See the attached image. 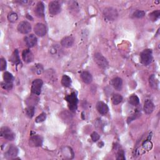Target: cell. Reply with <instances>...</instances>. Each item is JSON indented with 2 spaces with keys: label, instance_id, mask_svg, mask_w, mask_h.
Returning a JSON list of instances; mask_svg holds the SVG:
<instances>
[{
  "label": "cell",
  "instance_id": "22",
  "mask_svg": "<svg viewBox=\"0 0 160 160\" xmlns=\"http://www.w3.org/2000/svg\"><path fill=\"white\" fill-rule=\"evenodd\" d=\"M61 84L65 87H69L71 84V79L67 75H63L61 79Z\"/></svg>",
  "mask_w": 160,
  "mask_h": 160
},
{
  "label": "cell",
  "instance_id": "8",
  "mask_svg": "<svg viewBox=\"0 0 160 160\" xmlns=\"http://www.w3.org/2000/svg\"><path fill=\"white\" fill-rule=\"evenodd\" d=\"M49 13L51 15H56L61 11V5L57 1H53L49 3Z\"/></svg>",
  "mask_w": 160,
  "mask_h": 160
},
{
  "label": "cell",
  "instance_id": "6",
  "mask_svg": "<svg viewBox=\"0 0 160 160\" xmlns=\"http://www.w3.org/2000/svg\"><path fill=\"white\" fill-rule=\"evenodd\" d=\"M43 145V138L38 135H31L29 140V145L31 147H39Z\"/></svg>",
  "mask_w": 160,
  "mask_h": 160
},
{
  "label": "cell",
  "instance_id": "33",
  "mask_svg": "<svg viewBox=\"0 0 160 160\" xmlns=\"http://www.w3.org/2000/svg\"><path fill=\"white\" fill-rule=\"evenodd\" d=\"M46 113H42L41 114H40V115H38V116L36 117V120H35V121H36V123H40L43 122V121L46 120Z\"/></svg>",
  "mask_w": 160,
  "mask_h": 160
},
{
  "label": "cell",
  "instance_id": "13",
  "mask_svg": "<svg viewBox=\"0 0 160 160\" xmlns=\"http://www.w3.org/2000/svg\"><path fill=\"white\" fill-rule=\"evenodd\" d=\"M22 58H23V59L24 60V61L26 63H31L34 60L33 54L32 53V52L28 49L23 50V51L22 53Z\"/></svg>",
  "mask_w": 160,
  "mask_h": 160
},
{
  "label": "cell",
  "instance_id": "27",
  "mask_svg": "<svg viewBox=\"0 0 160 160\" xmlns=\"http://www.w3.org/2000/svg\"><path fill=\"white\" fill-rule=\"evenodd\" d=\"M160 17V11L156 10L149 14V17L153 21H156Z\"/></svg>",
  "mask_w": 160,
  "mask_h": 160
},
{
  "label": "cell",
  "instance_id": "11",
  "mask_svg": "<svg viewBox=\"0 0 160 160\" xmlns=\"http://www.w3.org/2000/svg\"><path fill=\"white\" fill-rule=\"evenodd\" d=\"M25 42L28 47L32 48L36 44L37 38L34 35L31 34L25 38Z\"/></svg>",
  "mask_w": 160,
  "mask_h": 160
},
{
  "label": "cell",
  "instance_id": "2",
  "mask_svg": "<svg viewBox=\"0 0 160 160\" xmlns=\"http://www.w3.org/2000/svg\"><path fill=\"white\" fill-rule=\"evenodd\" d=\"M153 53L152 50L150 49L145 50L141 52L140 55L141 63L143 65L148 66L151 63L153 60Z\"/></svg>",
  "mask_w": 160,
  "mask_h": 160
},
{
  "label": "cell",
  "instance_id": "18",
  "mask_svg": "<svg viewBox=\"0 0 160 160\" xmlns=\"http://www.w3.org/2000/svg\"><path fill=\"white\" fill-rule=\"evenodd\" d=\"M18 149L13 145H11L9 147L8 151H6L5 155L7 158H13L17 156L18 155Z\"/></svg>",
  "mask_w": 160,
  "mask_h": 160
},
{
  "label": "cell",
  "instance_id": "24",
  "mask_svg": "<svg viewBox=\"0 0 160 160\" xmlns=\"http://www.w3.org/2000/svg\"><path fill=\"white\" fill-rule=\"evenodd\" d=\"M25 112L26 116L29 118H32L35 115V106H29L28 108L25 109Z\"/></svg>",
  "mask_w": 160,
  "mask_h": 160
},
{
  "label": "cell",
  "instance_id": "1",
  "mask_svg": "<svg viewBox=\"0 0 160 160\" xmlns=\"http://www.w3.org/2000/svg\"><path fill=\"white\" fill-rule=\"evenodd\" d=\"M65 100L68 103L70 110L73 113H75L78 108V100L76 93L74 92L71 93L70 94L67 96L65 97Z\"/></svg>",
  "mask_w": 160,
  "mask_h": 160
},
{
  "label": "cell",
  "instance_id": "5",
  "mask_svg": "<svg viewBox=\"0 0 160 160\" xmlns=\"http://www.w3.org/2000/svg\"><path fill=\"white\" fill-rule=\"evenodd\" d=\"M43 82L41 79H36L32 83L31 93L35 95H40L41 92V88Z\"/></svg>",
  "mask_w": 160,
  "mask_h": 160
},
{
  "label": "cell",
  "instance_id": "9",
  "mask_svg": "<svg viewBox=\"0 0 160 160\" xmlns=\"http://www.w3.org/2000/svg\"><path fill=\"white\" fill-rule=\"evenodd\" d=\"M18 30L22 34H28L31 30V26L27 21H21L18 25Z\"/></svg>",
  "mask_w": 160,
  "mask_h": 160
},
{
  "label": "cell",
  "instance_id": "12",
  "mask_svg": "<svg viewBox=\"0 0 160 160\" xmlns=\"http://www.w3.org/2000/svg\"><path fill=\"white\" fill-rule=\"evenodd\" d=\"M154 104L150 100H147L145 103H144V107H143V110L145 111V113L147 115H150L153 113V111L154 110Z\"/></svg>",
  "mask_w": 160,
  "mask_h": 160
},
{
  "label": "cell",
  "instance_id": "26",
  "mask_svg": "<svg viewBox=\"0 0 160 160\" xmlns=\"http://www.w3.org/2000/svg\"><path fill=\"white\" fill-rule=\"evenodd\" d=\"M3 79L5 82L9 83H13V76L11 73L10 72L6 71L3 74Z\"/></svg>",
  "mask_w": 160,
  "mask_h": 160
},
{
  "label": "cell",
  "instance_id": "23",
  "mask_svg": "<svg viewBox=\"0 0 160 160\" xmlns=\"http://www.w3.org/2000/svg\"><path fill=\"white\" fill-rule=\"evenodd\" d=\"M111 100H112V103H113V105H117L120 104V103H121V101L123 100V97L121 95H120L119 94H115L113 96V97H112Z\"/></svg>",
  "mask_w": 160,
  "mask_h": 160
},
{
  "label": "cell",
  "instance_id": "28",
  "mask_svg": "<svg viewBox=\"0 0 160 160\" xmlns=\"http://www.w3.org/2000/svg\"><path fill=\"white\" fill-rule=\"evenodd\" d=\"M18 18V14L14 12L10 13L8 16V20L11 23H14L15 21H17Z\"/></svg>",
  "mask_w": 160,
  "mask_h": 160
},
{
  "label": "cell",
  "instance_id": "21",
  "mask_svg": "<svg viewBox=\"0 0 160 160\" xmlns=\"http://www.w3.org/2000/svg\"><path fill=\"white\" fill-rule=\"evenodd\" d=\"M31 71L35 74H41L43 73L44 69H43V67L41 65V64H36V65H35V66L32 67Z\"/></svg>",
  "mask_w": 160,
  "mask_h": 160
},
{
  "label": "cell",
  "instance_id": "36",
  "mask_svg": "<svg viewBox=\"0 0 160 160\" xmlns=\"http://www.w3.org/2000/svg\"><path fill=\"white\" fill-rule=\"evenodd\" d=\"M2 87L6 90H10L13 88V83H9L6 82L2 83Z\"/></svg>",
  "mask_w": 160,
  "mask_h": 160
},
{
  "label": "cell",
  "instance_id": "32",
  "mask_svg": "<svg viewBox=\"0 0 160 160\" xmlns=\"http://www.w3.org/2000/svg\"><path fill=\"white\" fill-rule=\"evenodd\" d=\"M140 115H141L140 112L138 111H136L133 115H132L131 116H130L128 118V123L130 124L132 121H133L135 119H136L137 118H138Z\"/></svg>",
  "mask_w": 160,
  "mask_h": 160
},
{
  "label": "cell",
  "instance_id": "17",
  "mask_svg": "<svg viewBox=\"0 0 160 160\" xmlns=\"http://www.w3.org/2000/svg\"><path fill=\"white\" fill-rule=\"evenodd\" d=\"M97 109L100 114L103 115H106L109 111V108L108 105L102 101H98L97 103Z\"/></svg>",
  "mask_w": 160,
  "mask_h": 160
},
{
  "label": "cell",
  "instance_id": "20",
  "mask_svg": "<svg viewBox=\"0 0 160 160\" xmlns=\"http://www.w3.org/2000/svg\"><path fill=\"white\" fill-rule=\"evenodd\" d=\"M10 61L14 63L16 65H18V64H21V61L19 56V53L18 50H15L14 51L12 56L10 58Z\"/></svg>",
  "mask_w": 160,
  "mask_h": 160
},
{
  "label": "cell",
  "instance_id": "7",
  "mask_svg": "<svg viewBox=\"0 0 160 160\" xmlns=\"http://www.w3.org/2000/svg\"><path fill=\"white\" fill-rule=\"evenodd\" d=\"M1 136L9 141H13L15 138L14 133L11 131L10 128H9L8 127L6 126H4L2 128Z\"/></svg>",
  "mask_w": 160,
  "mask_h": 160
},
{
  "label": "cell",
  "instance_id": "4",
  "mask_svg": "<svg viewBox=\"0 0 160 160\" xmlns=\"http://www.w3.org/2000/svg\"><path fill=\"white\" fill-rule=\"evenodd\" d=\"M103 15L106 20L109 21H115L118 17V13L116 9L112 7H108L104 10Z\"/></svg>",
  "mask_w": 160,
  "mask_h": 160
},
{
  "label": "cell",
  "instance_id": "16",
  "mask_svg": "<svg viewBox=\"0 0 160 160\" xmlns=\"http://www.w3.org/2000/svg\"><path fill=\"white\" fill-rule=\"evenodd\" d=\"M111 84L115 90H116L118 91H121L122 89V87H123L122 79L119 77L115 78L111 80Z\"/></svg>",
  "mask_w": 160,
  "mask_h": 160
},
{
  "label": "cell",
  "instance_id": "31",
  "mask_svg": "<svg viewBox=\"0 0 160 160\" xmlns=\"http://www.w3.org/2000/svg\"><path fill=\"white\" fill-rule=\"evenodd\" d=\"M117 150H118V151H117L116 159H118V160H124L125 156H124V151L122 149H120V148H118Z\"/></svg>",
  "mask_w": 160,
  "mask_h": 160
},
{
  "label": "cell",
  "instance_id": "37",
  "mask_svg": "<svg viewBox=\"0 0 160 160\" xmlns=\"http://www.w3.org/2000/svg\"><path fill=\"white\" fill-rule=\"evenodd\" d=\"M91 137L92 140H93L94 142L97 141L99 140L100 138V135H99L97 132H93V133L91 134Z\"/></svg>",
  "mask_w": 160,
  "mask_h": 160
},
{
  "label": "cell",
  "instance_id": "30",
  "mask_svg": "<svg viewBox=\"0 0 160 160\" xmlns=\"http://www.w3.org/2000/svg\"><path fill=\"white\" fill-rule=\"evenodd\" d=\"M145 16V12L142 10H136L133 13V17L137 18H142Z\"/></svg>",
  "mask_w": 160,
  "mask_h": 160
},
{
  "label": "cell",
  "instance_id": "29",
  "mask_svg": "<svg viewBox=\"0 0 160 160\" xmlns=\"http://www.w3.org/2000/svg\"><path fill=\"white\" fill-rule=\"evenodd\" d=\"M149 82H150V86L153 88H156L158 86V83L157 81L156 80L155 76L154 74H152L149 79Z\"/></svg>",
  "mask_w": 160,
  "mask_h": 160
},
{
  "label": "cell",
  "instance_id": "25",
  "mask_svg": "<svg viewBox=\"0 0 160 160\" xmlns=\"http://www.w3.org/2000/svg\"><path fill=\"white\" fill-rule=\"evenodd\" d=\"M128 101L131 105L137 106L139 103V99L136 95L133 94L131 96V97H130L128 99Z\"/></svg>",
  "mask_w": 160,
  "mask_h": 160
},
{
  "label": "cell",
  "instance_id": "15",
  "mask_svg": "<svg viewBox=\"0 0 160 160\" xmlns=\"http://www.w3.org/2000/svg\"><path fill=\"white\" fill-rule=\"evenodd\" d=\"M74 42V39L73 36H66L62 39L61 41V44L65 48H70L71 47Z\"/></svg>",
  "mask_w": 160,
  "mask_h": 160
},
{
  "label": "cell",
  "instance_id": "10",
  "mask_svg": "<svg viewBox=\"0 0 160 160\" xmlns=\"http://www.w3.org/2000/svg\"><path fill=\"white\" fill-rule=\"evenodd\" d=\"M46 27L43 23H37L34 27V31L36 35L43 37L46 34Z\"/></svg>",
  "mask_w": 160,
  "mask_h": 160
},
{
  "label": "cell",
  "instance_id": "34",
  "mask_svg": "<svg viewBox=\"0 0 160 160\" xmlns=\"http://www.w3.org/2000/svg\"><path fill=\"white\" fill-rule=\"evenodd\" d=\"M143 147H144V148H145V150L148 151V150H150L152 148L153 145H152L151 142L149 139H147V141H145V142L143 143Z\"/></svg>",
  "mask_w": 160,
  "mask_h": 160
},
{
  "label": "cell",
  "instance_id": "14",
  "mask_svg": "<svg viewBox=\"0 0 160 160\" xmlns=\"http://www.w3.org/2000/svg\"><path fill=\"white\" fill-rule=\"evenodd\" d=\"M35 13L38 18H42L44 15V6L43 2H40L37 3L35 9Z\"/></svg>",
  "mask_w": 160,
  "mask_h": 160
},
{
  "label": "cell",
  "instance_id": "3",
  "mask_svg": "<svg viewBox=\"0 0 160 160\" xmlns=\"http://www.w3.org/2000/svg\"><path fill=\"white\" fill-rule=\"evenodd\" d=\"M93 59L94 62L97 64V65L102 69H106L108 66L109 63L107 59L100 53H95L93 56Z\"/></svg>",
  "mask_w": 160,
  "mask_h": 160
},
{
  "label": "cell",
  "instance_id": "19",
  "mask_svg": "<svg viewBox=\"0 0 160 160\" xmlns=\"http://www.w3.org/2000/svg\"><path fill=\"white\" fill-rule=\"evenodd\" d=\"M81 78L83 80V82L86 84H90L93 81V76L91 74L86 71H83L82 73Z\"/></svg>",
  "mask_w": 160,
  "mask_h": 160
},
{
  "label": "cell",
  "instance_id": "35",
  "mask_svg": "<svg viewBox=\"0 0 160 160\" xmlns=\"http://www.w3.org/2000/svg\"><path fill=\"white\" fill-rule=\"evenodd\" d=\"M7 67V64H6V61L4 58H1L0 59V70L1 71H5L6 70Z\"/></svg>",
  "mask_w": 160,
  "mask_h": 160
}]
</instances>
